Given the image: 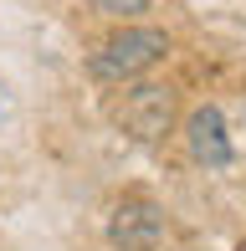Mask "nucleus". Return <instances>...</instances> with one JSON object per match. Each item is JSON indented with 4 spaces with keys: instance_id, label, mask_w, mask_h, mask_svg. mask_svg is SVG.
I'll list each match as a JSON object with an SVG mask.
<instances>
[{
    "instance_id": "obj_2",
    "label": "nucleus",
    "mask_w": 246,
    "mask_h": 251,
    "mask_svg": "<svg viewBox=\"0 0 246 251\" xmlns=\"http://www.w3.org/2000/svg\"><path fill=\"white\" fill-rule=\"evenodd\" d=\"M174 113H180V93L170 82H123V93L108 98V118L139 144H159L174 128Z\"/></svg>"
},
{
    "instance_id": "obj_6",
    "label": "nucleus",
    "mask_w": 246,
    "mask_h": 251,
    "mask_svg": "<svg viewBox=\"0 0 246 251\" xmlns=\"http://www.w3.org/2000/svg\"><path fill=\"white\" fill-rule=\"evenodd\" d=\"M0 93H5V87H0Z\"/></svg>"
},
{
    "instance_id": "obj_5",
    "label": "nucleus",
    "mask_w": 246,
    "mask_h": 251,
    "mask_svg": "<svg viewBox=\"0 0 246 251\" xmlns=\"http://www.w3.org/2000/svg\"><path fill=\"white\" fill-rule=\"evenodd\" d=\"M87 5H93L98 16H108V21H139L154 0H87Z\"/></svg>"
},
{
    "instance_id": "obj_3",
    "label": "nucleus",
    "mask_w": 246,
    "mask_h": 251,
    "mask_svg": "<svg viewBox=\"0 0 246 251\" xmlns=\"http://www.w3.org/2000/svg\"><path fill=\"white\" fill-rule=\"evenodd\" d=\"M164 231H170L164 205H154V200H144V195L118 200L113 215H108V241L123 246V251H159Z\"/></svg>"
},
{
    "instance_id": "obj_1",
    "label": "nucleus",
    "mask_w": 246,
    "mask_h": 251,
    "mask_svg": "<svg viewBox=\"0 0 246 251\" xmlns=\"http://www.w3.org/2000/svg\"><path fill=\"white\" fill-rule=\"evenodd\" d=\"M164 56H170V36H164L159 26H123L87 56V72H93L98 82L123 87V82H139V77L149 72V67H159Z\"/></svg>"
},
{
    "instance_id": "obj_4",
    "label": "nucleus",
    "mask_w": 246,
    "mask_h": 251,
    "mask_svg": "<svg viewBox=\"0 0 246 251\" xmlns=\"http://www.w3.org/2000/svg\"><path fill=\"white\" fill-rule=\"evenodd\" d=\"M185 149L195 164L205 169H226L231 164V133H226V113L216 108V102H200V108L185 113Z\"/></svg>"
}]
</instances>
